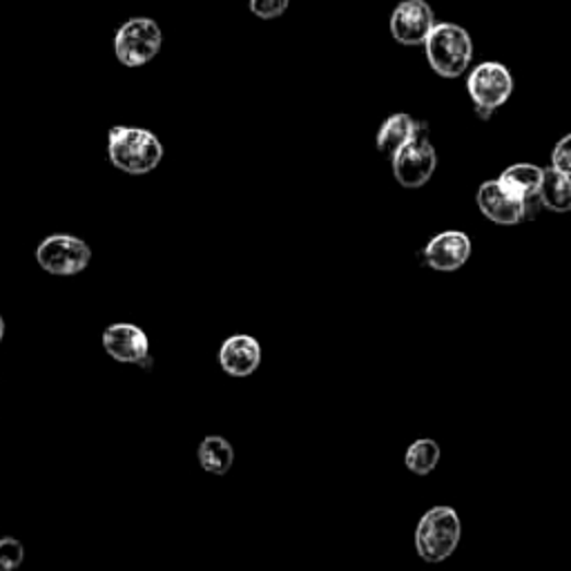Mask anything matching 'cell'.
Instances as JSON below:
<instances>
[{"instance_id":"cell-2","label":"cell","mask_w":571,"mask_h":571,"mask_svg":"<svg viewBox=\"0 0 571 571\" xmlns=\"http://www.w3.org/2000/svg\"><path fill=\"white\" fill-rule=\"evenodd\" d=\"M424 54L431 70L442 79L463 77L474 59V40L469 32L455 23H435L424 40Z\"/></svg>"},{"instance_id":"cell-6","label":"cell","mask_w":571,"mask_h":571,"mask_svg":"<svg viewBox=\"0 0 571 571\" xmlns=\"http://www.w3.org/2000/svg\"><path fill=\"white\" fill-rule=\"evenodd\" d=\"M36 261L49 275L72 277L90 266L92 250L81 237L56 233L36 246Z\"/></svg>"},{"instance_id":"cell-16","label":"cell","mask_w":571,"mask_h":571,"mask_svg":"<svg viewBox=\"0 0 571 571\" xmlns=\"http://www.w3.org/2000/svg\"><path fill=\"white\" fill-rule=\"evenodd\" d=\"M540 199L545 208L553 212H569L571 210V175L560 173L553 165L545 170L540 184Z\"/></svg>"},{"instance_id":"cell-12","label":"cell","mask_w":571,"mask_h":571,"mask_svg":"<svg viewBox=\"0 0 571 571\" xmlns=\"http://www.w3.org/2000/svg\"><path fill=\"white\" fill-rule=\"evenodd\" d=\"M478 208L482 210V214L487 219H491L493 223L500 225H516L521 221H525V203L516 197H511L500 184L498 179L487 182L478 188Z\"/></svg>"},{"instance_id":"cell-3","label":"cell","mask_w":571,"mask_h":571,"mask_svg":"<svg viewBox=\"0 0 571 571\" xmlns=\"http://www.w3.org/2000/svg\"><path fill=\"white\" fill-rule=\"evenodd\" d=\"M463 523L451 506L429 509L418 523L416 547L422 560L442 562L461 545Z\"/></svg>"},{"instance_id":"cell-10","label":"cell","mask_w":571,"mask_h":571,"mask_svg":"<svg viewBox=\"0 0 571 571\" xmlns=\"http://www.w3.org/2000/svg\"><path fill=\"white\" fill-rule=\"evenodd\" d=\"M217 360L225 375L250 377L261 364L259 339H255L253 335H246V333L231 335L228 339H223V345L219 347Z\"/></svg>"},{"instance_id":"cell-18","label":"cell","mask_w":571,"mask_h":571,"mask_svg":"<svg viewBox=\"0 0 571 571\" xmlns=\"http://www.w3.org/2000/svg\"><path fill=\"white\" fill-rule=\"evenodd\" d=\"M25 560V547L19 538H0V571H14Z\"/></svg>"},{"instance_id":"cell-7","label":"cell","mask_w":571,"mask_h":571,"mask_svg":"<svg viewBox=\"0 0 571 571\" xmlns=\"http://www.w3.org/2000/svg\"><path fill=\"white\" fill-rule=\"evenodd\" d=\"M467 90L478 109L496 112L509 101L513 92V79L506 66L498 61H485L469 72Z\"/></svg>"},{"instance_id":"cell-17","label":"cell","mask_w":571,"mask_h":571,"mask_svg":"<svg viewBox=\"0 0 571 571\" xmlns=\"http://www.w3.org/2000/svg\"><path fill=\"white\" fill-rule=\"evenodd\" d=\"M440 463V446L435 440H416L405 455V465L416 476H429Z\"/></svg>"},{"instance_id":"cell-14","label":"cell","mask_w":571,"mask_h":571,"mask_svg":"<svg viewBox=\"0 0 571 571\" xmlns=\"http://www.w3.org/2000/svg\"><path fill=\"white\" fill-rule=\"evenodd\" d=\"M199 467L212 476H225L233 469L235 463V448L221 435H208L201 440L197 448Z\"/></svg>"},{"instance_id":"cell-1","label":"cell","mask_w":571,"mask_h":571,"mask_svg":"<svg viewBox=\"0 0 571 571\" xmlns=\"http://www.w3.org/2000/svg\"><path fill=\"white\" fill-rule=\"evenodd\" d=\"M107 159L121 173L141 177L159 167L163 159V143L145 128L114 126L107 132Z\"/></svg>"},{"instance_id":"cell-8","label":"cell","mask_w":571,"mask_h":571,"mask_svg":"<svg viewBox=\"0 0 571 571\" xmlns=\"http://www.w3.org/2000/svg\"><path fill=\"white\" fill-rule=\"evenodd\" d=\"M103 349L105 353L121 364H137L143 369L152 366L150 358V339L145 330L130 322L109 324L103 330Z\"/></svg>"},{"instance_id":"cell-15","label":"cell","mask_w":571,"mask_h":571,"mask_svg":"<svg viewBox=\"0 0 571 571\" xmlns=\"http://www.w3.org/2000/svg\"><path fill=\"white\" fill-rule=\"evenodd\" d=\"M416 130H418V121L413 117H409V114H405V112L391 114L377 132L375 145L382 154L393 156L409 139H413Z\"/></svg>"},{"instance_id":"cell-11","label":"cell","mask_w":571,"mask_h":571,"mask_svg":"<svg viewBox=\"0 0 571 571\" xmlns=\"http://www.w3.org/2000/svg\"><path fill=\"white\" fill-rule=\"evenodd\" d=\"M471 257V240L461 231H446L435 235L427 248L424 259L433 270L453 272L463 268Z\"/></svg>"},{"instance_id":"cell-5","label":"cell","mask_w":571,"mask_h":571,"mask_svg":"<svg viewBox=\"0 0 571 571\" xmlns=\"http://www.w3.org/2000/svg\"><path fill=\"white\" fill-rule=\"evenodd\" d=\"M114 56L126 68H143L156 59L163 34L156 21L145 16L128 19L114 34Z\"/></svg>"},{"instance_id":"cell-19","label":"cell","mask_w":571,"mask_h":571,"mask_svg":"<svg viewBox=\"0 0 571 571\" xmlns=\"http://www.w3.org/2000/svg\"><path fill=\"white\" fill-rule=\"evenodd\" d=\"M248 5H250L253 16H257L261 21H275L286 14V10H289V5H291V0H248Z\"/></svg>"},{"instance_id":"cell-9","label":"cell","mask_w":571,"mask_h":571,"mask_svg":"<svg viewBox=\"0 0 571 571\" xmlns=\"http://www.w3.org/2000/svg\"><path fill=\"white\" fill-rule=\"evenodd\" d=\"M391 36L405 47L424 45L431 30L435 27V14L427 0H403L388 21Z\"/></svg>"},{"instance_id":"cell-4","label":"cell","mask_w":571,"mask_h":571,"mask_svg":"<svg viewBox=\"0 0 571 571\" xmlns=\"http://www.w3.org/2000/svg\"><path fill=\"white\" fill-rule=\"evenodd\" d=\"M391 165L399 186L422 188L424 184H429L438 165L435 148L429 141V124L418 121V130L413 139H409L391 156Z\"/></svg>"},{"instance_id":"cell-20","label":"cell","mask_w":571,"mask_h":571,"mask_svg":"<svg viewBox=\"0 0 571 571\" xmlns=\"http://www.w3.org/2000/svg\"><path fill=\"white\" fill-rule=\"evenodd\" d=\"M551 165H553L556 170H560V173L571 175V135L562 137V139L556 143V148H553V152H551Z\"/></svg>"},{"instance_id":"cell-13","label":"cell","mask_w":571,"mask_h":571,"mask_svg":"<svg viewBox=\"0 0 571 571\" xmlns=\"http://www.w3.org/2000/svg\"><path fill=\"white\" fill-rule=\"evenodd\" d=\"M543 175H545V167H538L534 163H516V165H511V167L504 170V173L498 179V184L511 197H516L525 203L527 199L540 195Z\"/></svg>"},{"instance_id":"cell-21","label":"cell","mask_w":571,"mask_h":571,"mask_svg":"<svg viewBox=\"0 0 571 571\" xmlns=\"http://www.w3.org/2000/svg\"><path fill=\"white\" fill-rule=\"evenodd\" d=\"M3 337H5V319L0 315V345H3Z\"/></svg>"}]
</instances>
